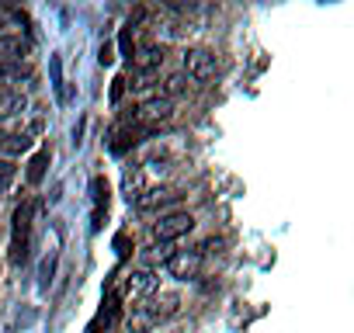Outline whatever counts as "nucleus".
I'll use <instances>...</instances> for the list:
<instances>
[{"mask_svg":"<svg viewBox=\"0 0 354 333\" xmlns=\"http://www.w3.org/2000/svg\"><path fill=\"white\" fill-rule=\"evenodd\" d=\"M28 149H32V135L28 132H11L4 139V146H0V153H4V156H21Z\"/></svg>","mask_w":354,"mask_h":333,"instance_id":"15","label":"nucleus"},{"mask_svg":"<svg viewBox=\"0 0 354 333\" xmlns=\"http://www.w3.org/2000/svg\"><path fill=\"white\" fill-rule=\"evenodd\" d=\"M170 115H174V101H167V97L153 94V97H146V101L136 108L132 122H146L149 129H156V125H160V122H167Z\"/></svg>","mask_w":354,"mask_h":333,"instance_id":"5","label":"nucleus"},{"mask_svg":"<svg viewBox=\"0 0 354 333\" xmlns=\"http://www.w3.org/2000/svg\"><path fill=\"white\" fill-rule=\"evenodd\" d=\"M15 181V163L11 160H0V195H4Z\"/></svg>","mask_w":354,"mask_h":333,"instance_id":"21","label":"nucleus"},{"mask_svg":"<svg viewBox=\"0 0 354 333\" xmlns=\"http://www.w3.org/2000/svg\"><path fill=\"white\" fill-rule=\"evenodd\" d=\"M125 87H129L125 77H115V80H111V104H118V101L125 97Z\"/></svg>","mask_w":354,"mask_h":333,"instance_id":"23","label":"nucleus"},{"mask_svg":"<svg viewBox=\"0 0 354 333\" xmlns=\"http://www.w3.org/2000/svg\"><path fill=\"white\" fill-rule=\"evenodd\" d=\"M177 309H181V295L177 292H160V295H149V302H146V316L153 319V323H163V319H170Z\"/></svg>","mask_w":354,"mask_h":333,"instance_id":"7","label":"nucleus"},{"mask_svg":"<svg viewBox=\"0 0 354 333\" xmlns=\"http://www.w3.org/2000/svg\"><path fill=\"white\" fill-rule=\"evenodd\" d=\"M32 42L21 35H0V63H21L28 56Z\"/></svg>","mask_w":354,"mask_h":333,"instance_id":"11","label":"nucleus"},{"mask_svg":"<svg viewBox=\"0 0 354 333\" xmlns=\"http://www.w3.org/2000/svg\"><path fill=\"white\" fill-rule=\"evenodd\" d=\"M32 87V73L21 63H0V94H25Z\"/></svg>","mask_w":354,"mask_h":333,"instance_id":"6","label":"nucleus"},{"mask_svg":"<svg viewBox=\"0 0 354 333\" xmlns=\"http://www.w3.org/2000/svg\"><path fill=\"white\" fill-rule=\"evenodd\" d=\"M4 21H8V11H0V28H4Z\"/></svg>","mask_w":354,"mask_h":333,"instance_id":"26","label":"nucleus"},{"mask_svg":"<svg viewBox=\"0 0 354 333\" xmlns=\"http://www.w3.org/2000/svg\"><path fill=\"white\" fill-rule=\"evenodd\" d=\"M25 108H28V94H0V122L11 115H21Z\"/></svg>","mask_w":354,"mask_h":333,"instance_id":"14","label":"nucleus"},{"mask_svg":"<svg viewBox=\"0 0 354 333\" xmlns=\"http://www.w3.org/2000/svg\"><path fill=\"white\" fill-rule=\"evenodd\" d=\"M160 63H163V46H156V42H146V46H139L132 53V66L139 73H153Z\"/></svg>","mask_w":354,"mask_h":333,"instance_id":"10","label":"nucleus"},{"mask_svg":"<svg viewBox=\"0 0 354 333\" xmlns=\"http://www.w3.org/2000/svg\"><path fill=\"white\" fill-rule=\"evenodd\" d=\"M49 77H53L56 101H59V104H66V101H70V91H66V84H63V59H59V56H53V59H49Z\"/></svg>","mask_w":354,"mask_h":333,"instance_id":"16","label":"nucleus"},{"mask_svg":"<svg viewBox=\"0 0 354 333\" xmlns=\"http://www.w3.org/2000/svg\"><path fill=\"white\" fill-rule=\"evenodd\" d=\"M195 229V216L192 212H167L153 222V240L160 243H174V240H181Z\"/></svg>","mask_w":354,"mask_h":333,"instance_id":"2","label":"nucleus"},{"mask_svg":"<svg viewBox=\"0 0 354 333\" xmlns=\"http://www.w3.org/2000/svg\"><path fill=\"white\" fill-rule=\"evenodd\" d=\"M216 70H219L216 53H209V49H188V53H185V77L205 84V80L216 77Z\"/></svg>","mask_w":354,"mask_h":333,"instance_id":"3","label":"nucleus"},{"mask_svg":"<svg viewBox=\"0 0 354 333\" xmlns=\"http://www.w3.org/2000/svg\"><path fill=\"white\" fill-rule=\"evenodd\" d=\"M156 288H160V278L149 267H139V271H132L125 278V292L136 295V298H149V295H156Z\"/></svg>","mask_w":354,"mask_h":333,"instance_id":"8","label":"nucleus"},{"mask_svg":"<svg viewBox=\"0 0 354 333\" xmlns=\"http://www.w3.org/2000/svg\"><path fill=\"white\" fill-rule=\"evenodd\" d=\"M97 63H101V66H111V63H115V46H111V42H104V46H101Z\"/></svg>","mask_w":354,"mask_h":333,"instance_id":"24","label":"nucleus"},{"mask_svg":"<svg viewBox=\"0 0 354 333\" xmlns=\"http://www.w3.org/2000/svg\"><path fill=\"white\" fill-rule=\"evenodd\" d=\"M142 191H146V188H142V171H132V174H125V195H129V202H136Z\"/></svg>","mask_w":354,"mask_h":333,"instance_id":"19","label":"nucleus"},{"mask_svg":"<svg viewBox=\"0 0 354 333\" xmlns=\"http://www.w3.org/2000/svg\"><path fill=\"white\" fill-rule=\"evenodd\" d=\"M118 46H122V56L132 63V28H129V25L122 28V35H118Z\"/></svg>","mask_w":354,"mask_h":333,"instance_id":"22","label":"nucleus"},{"mask_svg":"<svg viewBox=\"0 0 354 333\" xmlns=\"http://www.w3.org/2000/svg\"><path fill=\"white\" fill-rule=\"evenodd\" d=\"M8 135H11V129H8L4 122H0V146H4V139H8Z\"/></svg>","mask_w":354,"mask_h":333,"instance_id":"25","label":"nucleus"},{"mask_svg":"<svg viewBox=\"0 0 354 333\" xmlns=\"http://www.w3.org/2000/svg\"><path fill=\"white\" fill-rule=\"evenodd\" d=\"M39 212V205L25 202L18 205L15 212V226H11V250H8V260L11 267H21L28 260V250H32V216Z\"/></svg>","mask_w":354,"mask_h":333,"instance_id":"1","label":"nucleus"},{"mask_svg":"<svg viewBox=\"0 0 354 333\" xmlns=\"http://www.w3.org/2000/svg\"><path fill=\"white\" fill-rule=\"evenodd\" d=\"M91 198H94V229H101V216L108 212V181L104 178L91 181Z\"/></svg>","mask_w":354,"mask_h":333,"instance_id":"12","label":"nucleus"},{"mask_svg":"<svg viewBox=\"0 0 354 333\" xmlns=\"http://www.w3.org/2000/svg\"><path fill=\"white\" fill-rule=\"evenodd\" d=\"M46 166H49V146H42V149L28 160V171H25L28 184H39V181L46 178Z\"/></svg>","mask_w":354,"mask_h":333,"instance_id":"13","label":"nucleus"},{"mask_svg":"<svg viewBox=\"0 0 354 333\" xmlns=\"http://www.w3.org/2000/svg\"><path fill=\"white\" fill-rule=\"evenodd\" d=\"M185 91H188V77H185V73H174V77H167V80H163V91H160V97L174 101V97H181Z\"/></svg>","mask_w":354,"mask_h":333,"instance_id":"18","label":"nucleus"},{"mask_svg":"<svg viewBox=\"0 0 354 333\" xmlns=\"http://www.w3.org/2000/svg\"><path fill=\"white\" fill-rule=\"evenodd\" d=\"M181 195H177L174 188H167V184H160V188H149V191H142L139 198H136V209H142V212H153V209H160V205H170V202H177Z\"/></svg>","mask_w":354,"mask_h":333,"instance_id":"9","label":"nucleus"},{"mask_svg":"<svg viewBox=\"0 0 354 333\" xmlns=\"http://www.w3.org/2000/svg\"><path fill=\"white\" fill-rule=\"evenodd\" d=\"M146 257H149V260H160V264H167V260L174 257V243H160V240H153V247L146 250Z\"/></svg>","mask_w":354,"mask_h":333,"instance_id":"20","label":"nucleus"},{"mask_svg":"<svg viewBox=\"0 0 354 333\" xmlns=\"http://www.w3.org/2000/svg\"><path fill=\"white\" fill-rule=\"evenodd\" d=\"M56 260H59V254H56V250H49V254L42 257V264H39V288H42V292H49V285H53Z\"/></svg>","mask_w":354,"mask_h":333,"instance_id":"17","label":"nucleus"},{"mask_svg":"<svg viewBox=\"0 0 354 333\" xmlns=\"http://www.w3.org/2000/svg\"><path fill=\"white\" fill-rule=\"evenodd\" d=\"M202 254L198 250H174V257L163 264V271L170 274V278H177V281H188V278H195L198 271H202Z\"/></svg>","mask_w":354,"mask_h":333,"instance_id":"4","label":"nucleus"}]
</instances>
